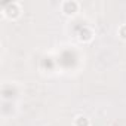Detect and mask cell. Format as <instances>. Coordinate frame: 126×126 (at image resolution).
I'll return each mask as SVG.
<instances>
[{
    "label": "cell",
    "mask_w": 126,
    "mask_h": 126,
    "mask_svg": "<svg viewBox=\"0 0 126 126\" xmlns=\"http://www.w3.org/2000/svg\"><path fill=\"white\" fill-rule=\"evenodd\" d=\"M2 14L8 19H16L21 16V5L18 2H9L2 6Z\"/></svg>",
    "instance_id": "cell-1"
},
{
    "label": "cell",
    "mask_w": 126,
    "mask_h": 126,
    "mask_svg": "<svg viewBox=\"0 0 126 126\" xmlns=\"http://www.w3.org/2000/svg\"><path fill=\"white\" fill-rule=\"evenodd\" d=\"M80 11V3L76 0H67V2L61 3V12L65 16H74Z\"/></svg>",
    "instance_id": "cell-2"
},
{
    "label": "cell",
    "mask_w": 126,
    "mask_h": 126,
    "mask_svg": "<svg viewBox=\"0 0 126 126\" xmlns=\"http://www.w3.org/2000/svg\"><path fill=\"white\" fill-rule=\"evenodd\" d=\"M77 39H79V42H82V43H88V42H91V40L94 39V31H92L91 28L85 27V28H82V30L79 31Z\"/></svg>",
    "instance_id": "cell-3"
},
{
    "label": "cell",
    "mask_w": 126,
    "mask_h": 126,
    "mask_svg": "<svg viewBox=\"0 0 126 126\" xmlns=\"http://www.w3.org/2000/svg\"><path fill=\"white\" fill-rule=\"evenodd\" d=\"M73 126H91V120H89L86 116L79 114V116L74 117V120H73Z\"/></svg>",
    "instance_id": "cell-4"
},
{
    "label": "cell",
    "mask_w": 126,
    "mask_h": 126,
    "mask_svg": "<svg viewBox=\"0 0 126 126\" xmlns=\"http://www.w3.org/2000/svg\"><path fill=\"white\" fill-rule=\"evenodd\" d=\"M117 36H119V39H122V40L126 42V24H122V25L119 27V30H117Z\"/></svg>",
    "instance_id": "cell-5"
}]
</instances>
